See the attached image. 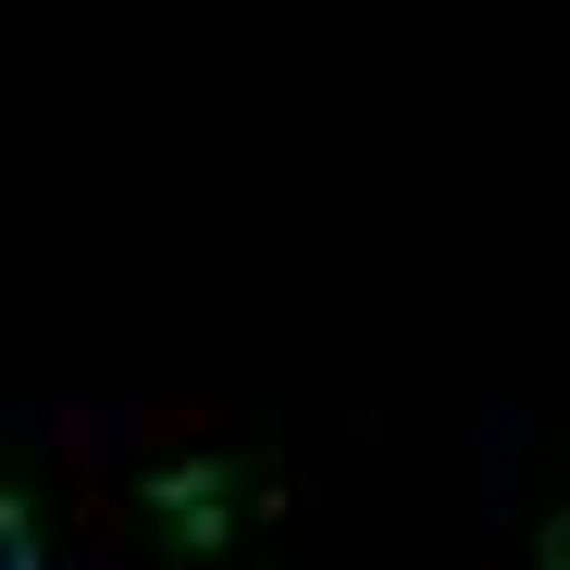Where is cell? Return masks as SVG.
<instances>
[{
  "mask_svg": "<svg viewBox=\"0 0 570 570\" xmlns=\"http://www.w3.org/2000/svg\"><path fill=\"white\" fill-rule=\"evenodd\" d=\"M0 570H50V546H38V521L13 509V484H0Z\"/></svg>",
  "mask_w": 570,
  "mask_h": 570,
  "instance_id": "6da1fadb",
  "label": "cell"
}]
</instances>
